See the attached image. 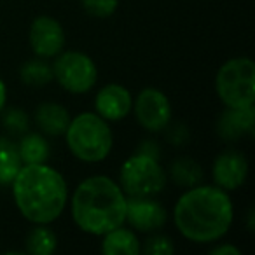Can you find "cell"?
<instances>
[{
  "label": "cell",
  "mask_w": 255,
  "mask_h": 255,
  "mask_svg": "<svg viewBox=\"0 0 255 255\" xmlns=\"http://www.w3.org/2000/svg\"><path fill=\"white\" fill-rule=\"evenodd\" d=\"M177 231L192 243L220 241L234 222V205L229 192L217 185L198 184L185 189L173 206Z\"/></svg>",
  "instance_id": "6da1fadb"
},
{
  "label": "cell",
  "mask_w": 255,
  "mask_h": 255,
  "mask_svg": "<svg viewBox=\"0 0 255 255\" xmlns=\"http://www.w3.org/2000/svg\"><path fill=\"white\" fill-rule=\"evenodd\" d=\"M9 187L16 208L30 224H53L68 205L67 180L47 163L23 164Z\"/></svg>",
  "instance_id": "7a4b0ae2"
},
{
  "label": "cell",
  "mask_w": 255,
  "mask_h": 255,
  "mask_svg": "<svg viewBox=\"0 0 255 255\" xmlns=\"http://www.w3.org/2000/svg\"><path fill=\"white\" fill-rule=\"evenodd\" d=\"M126 199L116 180L93 175L84 178L68 198L72 220L82 233L103 236L126 222Z\"/></svg>",
  "instance_id": "3957f363"
},
{
  "label": "cell",
  "mask_w": 255,
  "mask_h": 255,
  "mask_svg": "<svg viewBox=\"0 0 255 255\" xmlns=\"http://www.w3.org/2000/svg\"><path fill=\"white\" fill-rule=\"evenodd\" d=\"M63 136L72 156L88 164L105 161L114 147L112 128L96 112H81L72 117Z\"/></svg>",
  "instance_id": "277c9868"
},
{
  "label": "cell",
  "mask_w": 255,
  "mask_h": 255,
  "mask_svg": "<svg viewBox=\"0 0 255 255\" xmlns=\"http://www.w3.org/2000/svg\"><path fill=\"white\" fill-rule=\"evenodd\" d=\"M215 89L224 107L243 109L255 102V63L248 56L227 60L215 75Z\"/></svg>",
  "instance_id": "5b68a950"
},
{
  "label": "cell",
  "mask_w": 255,
  "mask_h": 255,
  "mask_svg": "<svg viewBox=\"0 0 255 255\" xmlns=\"http://www.w3.org/2000/svg\"><path fill=\"white\" fill-rule=\"evenodd\" d=\"M117 184L128 198H149L164 191L168 173L157 157L135 152L121 164Z\"/></svg>",
  "instance_id": "8992f818"
},
{
  "label": "cell",
  "mask_w": 255,
  "mask_h": 255,
  "mask_svg": "<svg viewBox=\"0 0 255 255\" xmlns=\"http://www.w3.org/2000/svg\"><path fill=\"white\" fill-rule=\"evenodd\" d=\"M53 60V79L72 95H84L98 82V67L82 51L63 49Z\"/></svg>",
  "instance_id": "52a82bcc"
},
{
  "label": "cell",
  "mask_w": 255,
  "mask_h": 255,
  "mask_svg": "<svg viewBox=\"0 0 255 255\" xmlns=\"http://www.w3.org/2000/svg\"><path fill=\"white\" fill-rule=\"evenodd\" d=\"M136 123L149 133H161L171 124L170 98L157 88H143L133 98V109Z\"/></svg>",
  "instance_id": "ba28073f"
},
{
  "label": "cell",
  "mask_w": 255,
  "mask_h": 255,
  "mask_svg": "<svg viewBox=\"0 0 255 255\" xmlns=\"http://www.w3.org/2000/svg\"><path fill=\"white\" fill-rule=\"evenodd\" d=\"M28 42L33 54L44 60H53L65 49L63 25L53 16H37L28 30Z\"/></svg>",
  "instance_id": "9c48e42d"
},
{
  "label": "cell",
  "mask_w": 255,
  "mask_h": 255,
  "mask_svg": "<svg viewBox=\"0 0 255 255\" xmlns=\"http://www.w3.org/2000/svg\"><path fill=\"white\" fill-rule=\"evenodd\" d=\"M168 222V212L156 199L149 198H128L126 199V222L133 231L138 233H157Z\"/></svg>",
  "instance_id": "30bf717a"
},
{
  "label": "cell",
  "mask_w": 255,
  "mask_h": 255,
  "mask_svg": "<svg viewBox=\"0 0 255 255\" xmlns=\"http://www.w3.org/2000/svg\"><path fill=\"white\" fill-rule=\"evenodd\" d=\"M248 177V161L243 152L227 149L215 157L212 164V178L217 187L231 192L240 189Z\"/></svg>",
  "instance_id": "8fae6325"
},
{
  "label": "cell",
  "mask_w": 255,
  "mask_h": 255,
  "mask_svg": "<svg viewBox=\"0 0 255 255\" xmlns=\"http://www.w3.org/2000/svg\"><path fill=\"white\" fill-rule=\"evenodd\" d=\"M133 109L131 91L123 84L110 82L98 89L95 98V112L109 123L126 119Z\"/></svg>",
  "instance_id": "7c38bea8"
},
{
  "label": "cell",
  "mask_w": 255,
  "mask_h": 255,
  "mask_svg": "<svg viewBox=\"0 0 255 255\" xmlns=\"http://www.w3.org/2000/svg\"><path fill=\"white\" fill-rule=\"evenodd\" d=\"M255 129V109L243 107V109H231L226 107L217 119V133L226 142H234L241 136L254 135Z\"/></svg>",
  "instance_id": "4fadbf2b"
},
{
  "label": "cell",
  "mask_w": 255,
  "mask_h": 255,
  "mask_svg": "<svg viewBox=\"0 0 255 255\" xmlns=\"http://www.w3.org/2000/svg\"><path fill=\"white\" fill-rule=\"evenodd\" d=\"M72 116L61 103L44 102L33 112V123L46 136H63Z\"/></svg>",
  "instance_id": "5bb4252c"
},
{
  "label": "cell",
  "mask_w": 255,
  "mask_h": 255,
  "mask_svg": "<svg viewBox=\"0 0 255 255\" xmlns=\"http://www.w3.org/2000/svg\"><path fill=\"white\" fill-rule=\"evenodd\" d=\"M102 254L105 255H138L142 254V243L129 227L119 226L103 234Z\"/></svg>",
  "instance_id": "9a60e30c"
},
{
  "label": "cell",
  "mask_w": 255,
  "mask_h": 255,
  "mask_svg": "<svg viewBox=\"0 0 255 255\" xmlns=\"http://www.w3.org/2000/svg\"><path fill=\"white\" fill-rule=\"evenodd\" d=\"M18 152L23 164H40L47 163L51 156V147L46 135L37 131H26L18 142Z\"/></svg>",
  "instance_id": "2e32d148"
},
{
  "label": "cell",
  "mask_w": 255,
  "mask_h": 255,
  "mask_svg": "<svg viewBox=\"0 0 255 255\" xmlns=\"http://www.w3.org/2000/svg\"><path fill=\"white\" fill-rule=\"evenodd\" d=\"M21 168L23 161L18 152V143L9 136H0V185L9 187Z\"/></svg>",
  "instance_id": "e0dca14e"
},
{
  "label": "cell",
  "mask_w": 255,
  "mask_h": 255,
  "mask_svg": "<svg viewBox=\"0 0 255 255\" xmlns=\"http://www.w3.org/2000/svg\"><path fill=\"white\" fill-rule=\"evenodd\" d=\"M25 238V252L32 255H53L58 248L56 233L49 224H33Z\"/></svg>",
  "instance_id": "ac0fdd59"
},
{
  "label": "cell",
  "mask_w": 255,
  "mask_h": 255,
  "mask_svg": "<svg viewBox=\"0 0 255 255\" xmlns=\"http://www.w3.org/2000/svg\"><path fill=\"white\" fill-rule=\"evenodd\" d=\"M170 177L178 187H194L201 184L203 168L192 157H178L170 164Z\"/></svg>",
  "instance_id": "d6986e66"
},
{
  "label": "cell",
  "mask_w": 255,
  "mask_h": 255,
  "mask_svg": "<svg viewBox=\"0 0 255 255\" xmlns=\"http://www.w3.org/2000/svg\"><path fill=\"white\" fill-rule=\"evenodd\" d=\"M19 79L23 84L30 86V88H42V86L49 84L53 79V65L47 63V60L35 56L33 60H28L21 65L19 68Z\"/></svg>",
  "instance_id": "ffe728a7"
},
{
  "label": "cell",
  "mask_w": 255,
  "mask_h": 255,
  "mask_svg": "<svg viewBox=\"0 0 255 255\" xmlns=\"http://www.w3.org/2000/svg\"><path fill=\"white\" fill-rule=\"evenodd\" d=\"M2 126L12 135H23L28 131L30 128V117L23 109H7L2 110Z\"/></svg>",
  "instance_id": "44dd1931"
},
{
  "label": "cell",
  "mask_w": 255,
  "mask_h": 255,
  "mask_svg": "<svg viewBox=\"0 0 255 255\" xmlns=\"http://www.w3.org/2000/svg\"><path fill=\"white\" fill-rule=\"evenodd\" d=\"M82 9L98 19L110 18L119 7V0H82Z\"/></svg>",
  "instance_id": "7402d4cb"
},
{
  "label": "cell",
  "mask_w": 255,
  "mask_h": 255,
  "mask_svg": "<svg viewBox=\"0 0 255 255\" xmlns=\"http://www.w3.org/2000/svg\"><path fill=\"white\" fill-rule=\"evenodd\" d=\"M142 252L147 255H171L175 254V245L173 240L164 234H152L142 245Z\"/></svg>",
  "instance_id": "603a6c76"
},
{
  "label": "cell",
  "mask_w": 255,
  "mask_h": 255,
  "mask_svg": "<svg viewBox=\"0 0 255 255\" xmlns=\"http://www.w3.org/2000/svg\"><path fill=\"white\" fill-rule=\"evenodd\" d=\"M212 255H241V250L231 243H219L210 250Z\"/></svg>",
  "instance_id": "cb8c5ba5"
},
{
  "label": "cell",
  "mask_w": 255,
  "mask_h": 255,
  "mask_svg": "<svg viewBox=\"0 0 255 255\" xmlns=\"http://www.w3.org/2000/svg\"><path fill=\"white\" fill-rule=\"evenodd\" d=\"M136 152H142V154H147V156H152V157H157L159 159V154H161V149L154 140H145L138 145Z\"/></svg>",
  "instance_id": "d4e9b609"
},
{
  "label": "cell",
  "mask_w": 255,
  "mask_h": 255,
  "mask_svg": "<svg viewBox=\"0 0 255 255\" xmlns=\"http://www.w3.org/2000/svg\"><path fill=\"white\" fill-rule=\"evenodd\" d=\"M170 140L175 145H182L187 140V128L177 126L175 129H170Z\"/></svg>",
  "instance_id": "484cf974"
},
{
  "label": "cell",
  "mask_w": 255,
  "mask_h": 255,
  "mask_svg": "<svg viewBox=\"0 0 255 255\" xmlns=\"http://www.w3.org/2000/svg\"><path fill=\"white\" fill-rule=\"evenodd\" d=\"M5 103H7V86H5L4 79L0 77V112L5 109Z\"/></svg>",
  "instance_id": "4316f807"
}]
</instances>
